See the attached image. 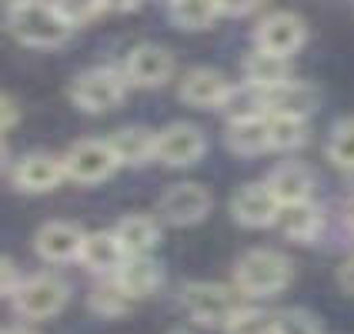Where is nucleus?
Instances as JSON below:
<instances>
[{"instance_id":"f257e3e1","label":"nucleus","mask_w":354,"mask_h":334,"mask_svg":"<svg viewBox=\"0 0 354 334\" xmlns=\"http://www.w3.org/2000/svg\"><path fill=\"white\" fill-rule=\"evenodd\" d=\"M7 27L14 30L20 44H30V47H57L74 34V27L60 14L57 3H10Z\"/></svg>"},{"instance_id":"f03ea898","label":"nucleus","mask_w":354,"mask_h":334,"mask_svg":"<svg viewBox=\"0 0 354 334\" xmlns=\"http://www.w3.org/2000/svg\"><path fill=\"white\" fill-rule=\"evenodd\" d=\"M180 301L187 315L201 324L227 328L241 311H244V291L237 284H214V281H187Z\"/></svg>"},{"instance_id":"7ed1b4c3","label":"nucleus","mask_w":354,"mask_h":334,"mask_svg":"<svg viewBox=\"0 0 354 334\" xmlns=\"http://www.w3.org/2000/svg\"><path fill=\"white\" fill-rule=\"evenodd\" d=\"M291 281V261L274 248H254L237 257L234 284L251 297H268L284 291Z\"/></svg>"},{"instance_id":"20e7f679","label":"nucleus","mask_w":354,"mask_h":334,"mask_svg":"<svg viewBox=\"0 0 354 334\" xmlns=\"http://www.w3.org/2000/svg\"><path fill=\"white\" fill-rule=\"evenodd\" d=\"M127 94V77L124 71H114V67H91V71H80L74 84H71V98L80 111H91V114H100V111H111L118 107Z\"/></svg>"},{"instance_id":"39448f33","label":"nucleus","mask_w":354,"mask_h":334,"mask_svg":"<svg viewBox=\"0 0 354 334\" xmlns=\"http://www.w3.org/2000/svg\"><path fill=\"white\" fill-rule=\"evenodd\" d=\"M64 167H67V177L77 180V184H100L114 174V167H120V164L107 138H80L77 144L67 147Z\"/></svg>"},{"instance_id":"423d86ee","label":"nucleus","mask_w":354,"mask_h":334,"mask_svg":"<svg viewBox=\"0 0 354 334\" xmlns=\"http://www.w3.org/2000/svg\"><path fill=\"white\" fill-rule=\"evenodd\" d=\"M67 284L57 275H30L24 277L20 291L14 295V308L20 317L27 321H44V317H54L67 304Z\"/></svg>"},{"instance_id":"0eeeda50","label":"nucleus","mask_w":354,"mask_h":334,"mask_svg":"<svg viewBox=\"0 0 354 334\" xmlns=\"http://www.w3.org/2000/svg\"><path fill=\"white\" fill-rule=\"evenodd\" d=\"M308 40V27L304 20L291 14V10H271L264 14L261 24L254 27V44L257 50L264 54H274V57H288L301 50V44Z\"/></svg>"},{"instance_id":"6e6552de","label":"nucleus","mask_w":354,"mask_h":334,"mask_svg":"<svg viewBox=\"0 0 354 334\" xmlns=\"http://www.w3.org/2000/svg\"><path fill=\"white\" fill-rule=\"evenodd\" d=\"M207 211H211V191L204 184H194V180L171 184L158 201V214L174 228L197 224V221L207 217Z\"/></svg>"},{"instance_id":"1a4fd4ad","label":"nucleus","mask_w":354,"mask_h":334,"mask_svg":"<svg viewBox=\"0 0 354 334\" xmlns=\"http://www.w3.org/2000/svg\"><path fill=\"white\" fill-rule=\"evenodd\" d=\"M174 74V54L160 44H134L124 57V77L134 87H160Z\"/></svg>"},{"instance_id":"9d476101","label":"nucleus","mask_w":354,"mask_h":334,"mask_svg":"<svg viewBox=\"0 0 354 334\" xmlns=\"http://www.w3.org/2000/svg\"><path fill=\"white\" fill-rule=\"evenodd\" d=\"M207 140H204V131L194 127V124H184V120H174L167 127L158 131V151H154V160L167 164V167H187L194 164L201 154H204Z\"/></svg>"},{"instance_id":"9b49d317","label":"nucleus","mask_w":354,"mask_h":334,"mask_svg":"<svg viewBox=\"0 0 354 334\" xmlns=\"http://www.w3.org/2000/svg\"><path fill=\"white\" fill-rule=\"evenodd\" d=\"M67 177L64 158L50 154V151H30L14 164V187L27 191V194H44L54 191L60 180Z\"/></svg>"},{"instance_id":"f8f14e48","label":"nucleus","mask_w":354,"mask_h":334,"mask_svg":"<svg viewBox=\"0 0 354 334\" xmlns=\"http://www.w3.org/2000/svg\"><path fill=\"white\" fill-rule=\"evenodd\" d=\"M264 94V114L268 118H297L308 120L317 107V91L308 80H284L271 91H261Z\"/></svg>"},{"instance_id":"ddd939ff","label":"nucleus","mask_w":354,"mask_h":334,"mask_svg":"<svg viewBox=\"0 0 354 334\" xmlns=\"http://www.w3.org/2000/svg\"><path fill=\"white\" fill-rule=\"evenodd\" d=\"M231 94V80L214 67H191L180 77V100H187L191 107H227Z\"/></svg>"},{"instance_id":"4468645a","label":"nucleus","mask_w":354,"mask_h":334,"mask_svg":"<svg viewBox=\"0 0 354 334\" xmlns=\"http://www.w3.org/2000/svg\"><path fill=\"white\" fill-rule=\"evenodd\" d=\"M84 231L71 221H47L34 234V248L44 261L50 264H64V261H74L80 257V248H84Z\"/></svg>"},{"instance_id":"2eb2a0df","label":"nucleus","mask_w":354,"mask_h":334,"mask_svg":"<svg viewBox=\"0 0 354 334\" xmlns=\"http://www.w3.org/2000/svg\"><path fill=\"white\" fill-rule=\"evenodd\" d=\"M231 214L244 228H268V224H274L281 217V204L268 191V184H244L231 197Z\"/></svg>"},{"instance_id":"dca6fc26","label":"nucleus","mask_w":354,"mask_h":334,"mask_svg":"<svg viewBox=\"0 0 354 334\" xmlns=\"http://www.w3.org/2000/svg\"><path fill=\"white\" fill-rule=\"evenodd\" d=\"M268 191L274 194V201L281 207H291V204H304V201H315V174L297 164V160H284L277 164L274 171L268 174Z\"/></svg>"},{"instance_id":"f3484780","label":"nucleus","mask_w":354,"mask_h":334,"mask_svg":"<svg viewBox=\"0 0 354 334\" xmlns=\"http://www.w3.org/2000/svg\"><path fill=\"white\" fill-rule=\"evenodd\" d=\"M77 261L87 271H94V275L118 277V271L127 264V251L120 248L114 231H91L84 237V248H80Z\"/></svg>"},{"instance_id":"a211bd4d","label":"nucleus","mask_w":354,"mask_h":334,"mask_svg":"<svg viewBox=\"0 0 354 334\" xmlns=\"http://www.w3.org/2000/svg\"><path fill=\"white\" fill-rule=\"evenodd\" d=\"M111 151H114V158L118 164H147V160L154 158V151H158V131H147V127H120L114 131L111 138Z\"/></svg>"},{"instance_id":"6ab92c4d","label":"nucleus","mask_w":354,"mask_h":334,"mask_svg":"<svg viewBox=\"0 0 354 334\" xmlns=\"http://www.w3.org/2000/svg\"><path fill=\"white\" fill-rule=\"evenodd\" d=\"M227 147L237 154H261L271 147V124L268 114H251V118H231L227 124Z\"/></svg>"},{"instance_id":"aec40b11","label":"nucleus","mask_w":354,"mask_h":334,"mask_svg":"<svg viewBox=\"0 0 354 334\" xmlns=\"http://www.w3.org/2000/svg\"><path fill=\"white\" fill-rule=\"evenodd\" d=\"M114 234H118L120 248L127 251V257H147L158 248L160 228H158V221L147 214H127L114 228Z\"/></svg>"},{"instance_id":"412c9836","label":"nucleus","mask_w":354,"mask_h":334,"mask_svg":"<svg viewBox=\"0 0 354 334\" xmlns=\"http://www.w3.org/2000/svg\"><path fill=\"white\" fill-rule=\"evenodd\" d=\"M284 237H291L297 244H311L321 228H324V214L315 201H304V204H291V207H281V217H277Z\"/></svg>"},{"instance_id":"4be33fe9","label":"nucleus","mask_w":354,"mask_h":334,"mask_svg":"<svg viewBox=\"0 0 354 334\" xmlns=\"http://www.w3.org/2000/svg\"><path fill=\"white\" fill-rule=\"evenodd\" d=\"M284 80H291V60L288 57H274L264 50H251L244 57V84H251L257 91H271Z\"/></svg>"},{"instance_id":"5701e85b","label":"nucleus","mask_w":354,"mask_h":334,"mask_svg":"<svg viewBox=\"0 0 354 334\" xmlns=\"http://www.w3.org/2000/svg\"><path fill=\"white\" fill-rule=\"evenodd\" d=\"M120 288L131 297H147L158 291L160 284V268L151 257H127V264L118 271Z\"/></svg>"},{"instance_id":"b1692460","label":"nucleus","mask_w":354,"mask_h":334,"mask_svg":"<svg viewBox=\"0 0 354 334\" xmlns=\"http://www.w3.org/2000/svg\"><path fill=\"white\" fill-rule=\"evenodd\" d=\"M167 17L174 20L177 27H184V30H204V27H211L221 17V7L207 3V0H174L167 7Z\"/></svg>"},{"instance_id":"393cba45","label":"nucleus","mask_w":354,"mask_h":334,"mask_svg":"<svg viewBox=\"0 0 354 334\" xmlns=\"http://www.w3.org/2000/svg\"><path fill=\"white\" fill-rule=\"evenodd\" d=\"M131 304H134V297L120 288L118 277H107L104 284L91 291V308L104 317H120L124 311H131Z\"/></svg>"},{"instance_id":"a878e982","label":"nucleus","mask_w":354,"mask_h":334,"mask_svg":"<svg viewBox=\"0 0 354 334\" xmlns=\"http://www.w3.org/2000/svg\"><path fill=\"white\" fill-rule=\"evenodd\" d=\"M328 158L335 160L341 171L354 174V118H344L335 124L328 138Z\"/></svg>"},{"instance_id":"bb28decb","label":"nucleus","mask_w":354,"mask_h":334,"mask_svg":"<svg viewBox=\"0 0 354 334\" xmlns=\"http://www.w3.org/2000/svg\"><path fill=\"white\" fill-rule=\"evenodd\" d=\"M271 124V147L274 151H295L308 140V124L297 118H268Z\"/></svg>"},{"instance_id":"cd10ccee","label":"nucleus","mask_w":354,"mask_h":334,"mask_svg":"<svg viewBox=\"0 0 354 334\" xmlns=\"http://www.w3.org/2000/svg\"><path fill=\"white\" fill-rule=\"evenodd\" d=\"M224 334H274V315H264L261 308H244L224 328Z\"/></svg>"},{"instance_id":"c85d7f7f","label":"nucleus","mask_w":354,"mask_h":334,"mask_svg":"<svg viewBox=\"0 0 354 334\" xmlns=\"http://www.w3.org/2000/svg\"><path fill=\"white\" fill-rule=\"evenodd\" d=\"M274 334H321L317 331V321L308 311H277L274 315Z\"/></svg>"},{"instance_id":"c756f323","label":"nucleus","mask_w":354,"mask_h":334,"mask_svg":"<svg viewBox=\"0 0 354 334\" xmlns=\"http://www.w3.org/2000/svg\"><path fill=\"white\" fill-rule=\"evenodd\" d=\"M60 7V14L67 17V24L77 30V27H84L91 17H97V14H104L107 7L104 3H57Z\"/></svg>"},{"instance_id":"7c9ffc66","label":"nucleus","mask_w":354,"mask_h":334,"mask_svg":"<svg viewBox=\"0 0 354 334\" xmlns=\"http://www.w3.org/2000/svg\"><path fill=\"white\" fill-rule=\"evenodd\" d=\"M0 271H3V297H10L20 291V284H24V277H17V264L10 261V257H3V264H0Z\"/></svg>"},{"instance_id":"2f4dec72","label":"nucleus","mask_w":354,"mask_h":334,"mask_svg":"<svg viewBox=\"0 0 354 334\" xmlns=\"http://www.w3.org/2000/svg\"><path fill=\"white\" fill-rule=\"evenodd\" d=\"M337 281H341V288H344V291H351L354 295V254L341 261V268H337Z\"/></svg>"},{"instance_id":"473e14b6","label":"nucleus","mask_w":354,"mask_h":334,"mask_svg":"<svg viewBox=\"0 0 354 334\" xmlns=\"http://www.w3.org/2000/svg\"><path fill=\"white\" fill-rule=\"evenodd\" d=\"M14 124H17V100L7 91V94H3V131H10Z\"/></svg>"},{"instance_id":"72a5a7b5","label":"nucleus","mask_w":354,"mask_h":334,"mask_svg":"<svg viewBox=\"0 0 354 334\" xmlns=\"http://www.w3.org/2000/svg\"><path fill=\"white\" fill-rule=\"evenodd\" d=\"M341 221L348 224V231H354V191H351V197L341 204Z\"/></svg>"},{"instance_id":"f704fd0d","label":"nucleus","mask_w":354,"mask_h":334,"mask_svg":"<svg viewBox=\"0 0 354 334\" xmlns=\"http://www.w3.org/2000/svg\"><path fill=\"white\" fill-rule=\"evenodd\" d=\"M3 334H34V331H30L27 324H7V328H3Z\"/></svg>"},{"instance_id":"c9c22d12","label":"nucleus","mask_w":354,"mask_h":334,"mask_svg":"<svg viewBox=\"0 0 354 334\" xmlns=\"http://www.w3.org/2000/svg\"><path fill=\"white\" fill-rule=\"evenodd\" d=\"M171 334H191V331H171Z\"/></svg>"},{"instance_id":"e433bc0d","label":"nucleus","mask_w":354,"mask_h":334,"mask_svg":"<svg viewBox=\"0 0 354 334\" xmlns=\"http://www.w3.org/2000/svg\"><path fill=\"white\" fill-rule=\"evenodd\" d=\"M351 180H354V174H351Z\"/></svg>"}]
</instances>
